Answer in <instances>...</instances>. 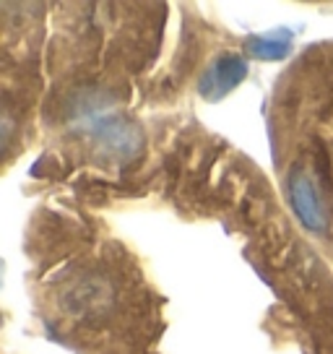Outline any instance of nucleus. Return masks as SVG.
<instances>
[{
    "mask_svg": "<svg viewBox=\"0 0 333 354\" xmlns=\"http://www.w3.org/2000/svg\"><path fill=\"white\" fill-rule=\"evenodd\" d=\"M294 209H297V214H300L310 227H321L323 224L321 203L312 196V190L307 188L305 180H297V185H294Z\"/></svg>",
    "mask_w": 333,
    "mask_h": 354,
    "instance_id": "nucleus-2",
    "label": "nucleus"
},
{
    "mask_svg": "<svg viewBox=\"0 0 333 354\" xmlns=\"http://www.w3.org/2000/svg\"><path fill=\"white\" fill-rule=\"evenodd\" d=\"M292 44V37L289 32H276V34H263V37H256L247 42V50L256 57H281L289 50Z\"/></svg>",
    "mask_w": 333,
    "mask_h": 354,
    "instance_id": "nucleus-3",
    "label": "nucleus"
},
{
    "mask_svg": "<svg viewBox=\"0 0 333 354\" xmlns=\"http://www.w3.org/2000/svg\"><path fill=\"white\" fill-rule=\"evenodd\" d=\"M245 60L237 55H222L211 68L206 78L200 81V94L203 97H211V100H219L227 91H232L245 76Z\"/></svg>",
    "mask_w": 333,
    "mask_h": 354,
    "instance_id": "nucleus-1",
    "label": "nucleus"
}]
</instances>
